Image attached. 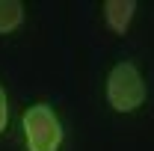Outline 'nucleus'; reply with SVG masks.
Wrapping results in <instances>:
<instances>
[{"label":"nucleus","instance_id":"5","mask_svg":"<svg viewBox=\"0 0 154 151\" xmlns=\"http://www.w3.org/2000/svg\"><path fill=\"white\" fill-rule=\"evenodd\" d=\"M9 125V98H6V89L0 86V133L6 131Z\"/></svg>","mask_w":154,"mask_h":151},{"label":"nucleus","instance_id":"1","mask_svg":"<svg viewBox=\"0 0 154 151\" xmlns=\"http://www.w3.org/2000/svg\"><path fill=\"white\" fill-rule=\"evenodd\" d=\"M21 131H24V142L27 151H59L62 148V122H59L57 110L45 101H38L33 107H27L21 116Z\"/></svg>","mask_w":154,"mask_h":151},{"label":"nucleus","instance_id":"2","mask_svg":"<svg viewBox=\"0 0 154 151\" xmlns=\"http://www.w3.org/2000/svg\"><path fill=\"white\" fill-rule=\"evenodd\" d=\"M145 77L134 62H119L113 65V71L107 77V101L116 113H136L145 104Z\"/></svg>","mask_w":154,"mask_h":151},{"label":"nucleus","instance_id":"3","mask_svg":"<svg viewBox=\"0 0 154 151\" xmlns=\"http://www.w3.org/2000/svg\"><path fill=\"white\" fill-rule=\"evenodd\" d=\"M134 12H136L134 0H107L104 3V21H107V27L113 33H119V36L128 33V27L134 21Z\"/></svg>","mask_w":154,"mask_h":151},{"label":"nucleus","instance_id":"4","mask_svg":"<svg viewBox=\"0 0 154 151\" xmlns=\"http://www.w3.org/2000/svg\"><path fill=\"white\" fill-rule=\"evenodd\" d=\"M24 24V3L21 0H0V33H12Z\"/></svg>","mask_w":154,"mask_h":151}]
</instances>
